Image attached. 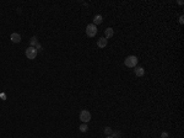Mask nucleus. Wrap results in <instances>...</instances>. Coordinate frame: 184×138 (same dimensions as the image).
Wrapping results in <instances>:
<instances>
[{
  "label": "nucleus",
  "instance_id": "obj_1",
  "mask_svg": "<svg viewBox=\"0 0 184 138\" xmlns=\"http://www.w3.org/2000/svg\"><path fill=\"white\" fill-rule=\"evenodd\" d=\"M138 57L135 56H129L125 58V61H124V64L129 68H135V67L138 66Z\"/></svg>",
  "mask_w": 184,
  "mask_h": 138
},
{
  "label": "nucleus",
  "instance_id": "obj_2",
  "mask_svg": "<svg viewBox=\"0 0 184 138\" xmlns=\"http://www.w3.org/2000/svg\"><path fill=\"white\" fill-rule=\"evenodd\" d=\"M97 33V26L93 24H88L86 27V35L88 37H95Z\"/></svg>",
  "mask_w": 184,
  "mask_h": 138
},
{
  "label": "nucleus",
  "instance_id": "obj_3",
  "mask_svg": "<svg viewBox=\"0 0 184 138\" xmlns=\"http://www.w3.org/2000/svg\"><path fill=\"white\" fill-rule=\"evenodd\" d=\"M37 53H38V51H37L35 47H28L27 49H26V57L28 58V59H35L37 57Z\"/></svg>",
  "mask_w": 184,
  "mask_h": 138
},
{
  "label": "nucleus",
  "instance_id": "obj_4",
  "mask_svg": "<svg viewBox=\"0 0 184 138\" xmlns=\"http://www.w3.org/2000/svg\"><path fill=\"white\" fill-rule=\"evenodd\" d=\"M80 120H81L83 123L90 122V120H91V113L88 112L87 110H82L81 112H80Z\"/></svg>",
  "mask_w": 184,
  "mask_h": 138
},
{
  "label": "nucleus",
  "instance_id": "obj_5",
  "mask_svg": "<svg viewBox=\"0 0 184 138\" xmlns=\"http://www.w3.org/2000/svg\"><path fill=\"white\" fill-rule=\"evenodd\" d=\"M10 40H11V42H14V43H20V42H21V36H20V33H16V32L11 33Z\"/></svg>",
  "mask_w": 184,
  "mask_h": 138
},
{
  "label": "nucleus",
  "instance_id": "obj_6",
  "mask_svg": "<svg viewBox=\"0 0 184 138\" xmlns=\"http://www.w3.org/2000/svg\"><path fill=\"white\" fill-rule=\"evenodd\" d=\"M108 43V40L106 38V37H101V38H98L97 41V46L99 47V48H104V47L107 46Z\"/></svg>",
  "mask_w": 184,
  "mask_h": 138
},
{
  "label": "nucleus",
  "instance_id": "obj_7",
  "mask_svg": "<svg viewBox=\"0 0 184 138\" xmlns=\"http://www.w3.org/2000/svg\"><path fill=\"white\" fill-rule=\"evenodd\" d=\"M134 73H135V75L136 77H143L144 74H145V70H144L143 67H135V69H134Z\"/></svg>",
  "mask_w": 184,
  "mask_h": 138
},
{
  "label": "nucleus",
  "instance_id": "obj_8",
  "mask_svg": "<svg viewBox=\"0 0 184 138\" xmlns=\"http://www.w3.org/2000/svg\"><path fill=\"white\" fill-rule=\"evenodd\" d=\"M113 35H114V31H113V28H111V27H108V28H106V31H104V37L106 38H111V37H113Z\"/></svg>",
  "mask_w": 184,
  "mask_h": 138
},
{
  "label": "nucleus",
  "instance_id": "obj_9",
  "mask_svg": "<svg viewBox=\"0 0 184 138\" xmlns=\"http://www.w3.org/2000/svg\"><path fill=\"white\" fill-rule=\"evenodd\" d=\"M103 22V17L101 15H96L93 17V25H99Z\"/></svg>",
  "mask_w": 184,
  "mask_h": 138
},
{
  "label": "nucleus",
  "instance_id": "obj_10",
  "mask_svg": "<svg viewBox=\"0 0 184 138\" xmlns=\"http://www.w3.org/2000/svg\"><path fill=\"white\" fill-rule=\"evenodd\" d=\"M79 129H80L81 132H87V129H88V126H87L86 123H82L81 126L79 127Z\"/></svg>",
  "mask_w": 184,
  "mask_h": 138
},
{
  "label": "nucleus",
  "instance_id": "obj_11",
  "mask_svg": "<svg viewBox=\"0 0 184 138\" xmlns=\"http://www.w3.org/2000/svg\"><path fill=\"white\" fill-rule=\"evenodd\" d=\"M37 43H38V41H37V37L33 36L32 38H31V47H35Z\"/></svg>",
  "mask_w": 184,
  "mask_h": 138
},
{
  "label": "nucleus",
  "instance_id": "obj_12",
  "mask_svg": "<svg viewBox=\"0 0 184 138\" xmlns=\"http://www.w3.org/2000/svg\"><path fill=\"white\" fill-rule=\"evenodd\" d=\"M112 137L113 138H120L122 137V133L120 132H112Z\"/></svg>",
  "mask_w": 184,
  "mask_h": 138
},
{
  "label": "nucleus",
  "instance_id": "obj_13",
  "mask_svg": "<svg viewBox=\"0 0 184 138\" xmlns=\"http://www.w3.org/2000/svg\"><path fill=\"white\" fill-rule=\"evenodd\" d=\"M112 129H111V127H106L104 128V133H106V134H107V136H111V134H112Z\"/></svg>",
  "mask_w": 184,
  "mask_h": 138
},
{
  "label": "nucleus",
  "instance_id": "obj_14",
  "mask_svg": "<svg viewBox=\"0 0 184 138\" xmlns=\"http://www.w3.org/2000/svg\"><path fill=\"white\" fill-rule=\"evenodd\" d=\"M161 137H162V138H168V133H167V132H162V133H161Z\"/></svg>",
  "mask_w": 184,
  "mask_h": 138
},
{
  "label": "nucleus",
  "instance_id": "obj_15",
  "mask_svg": "<svg viewBox=\"0 0 184 138\" xmlns=\"http://www.w3.org/2000/svg\"><path fill=\"white\" fill-rule=\"evenodd\" d=\"M35 48H36L37 51H41V48H42V46H41V45H39V43H37V45H36V47H35Z\"/></svg>",
  "mask_w": 184,
  "mask_h": 138
},
{
  "label": "nucleus",
  "instance_id": "obj_16",
  "mask_svg": "<svg viewBox=\"0 0 184 138\" xmlns=\"http://www.w3.org/2000/svg\"><path fill=\"white\" fill-rule=\"evenodd\" d=\"M179 24H184V16H180V17H179Z\"/></svg>",
  "mask_w": 184,
  "mask_h": 138
},
{
  "label": "nucleus",
  "instance_id": "obj_17",
  "mask_svg": "<svg viewBox=\"0 0 184 138\" xmlns=\"http://www.w3.org/2000/svg\"><path fill=\"white\" fill-rule=\"evenodd\" d=\"M106 138H113V137H112V136H107V137H106Z\"/></svg>",
  "mask_w": 184,
  "mask_h": 138
}]
</instances>
